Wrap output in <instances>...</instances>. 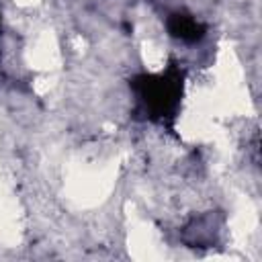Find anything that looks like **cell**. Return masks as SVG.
<instances>
[{
    "label": "cell",
    "mask_w": 262,
    "mask_h": 262,
    "mask_svg": "<svg viewBox=\"0 0 262 262\" xmlns=\"http://www.w3.org/2000/svg\"><path fill=\"white\" fill-rule=\"evenodd\" d=\"M180 78L178 74H160V76H149L143 78L137 84V94L139 102L143 104L145 113L149 117H166L172 115V111L178 104L180 98Z\"/></svg>",
    "instance_id": "cell-1"
},
{
    "label": "cell",
    "mask_w": 262,
    "mask_h": 262,
    "mask_svg": "<svg viewBox=\"0 0 262 262\" xmlns=\"http://www.w3.org/2000/svg\"><path fill=\"white\" fill-rule=\"evenodd\" d=\"M168 31L172 37L186 41V43H194L205 35V27L196 18H192L190 14H180V12L168 18Z\"/></svg>",
    "instance_id": "cell-2"
}]
</instances>
